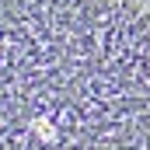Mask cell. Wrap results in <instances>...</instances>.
I'll return each instance as SVG.
<instances>
[{
    "label": "cell",
    "instance_id": "obj_1",
    "mask_svg": "<svg viewBox=\"0 0 150 150\" xmlns=\"http://www.w3.org/2000/svg\"><path fill=\"white\" fill-rule=\"evenodd\" d=\"M0 150H150L143 0H0Z\"/></svg>",
    "mask_w": 150,
    "mask_h": 150
}]
</instances>
